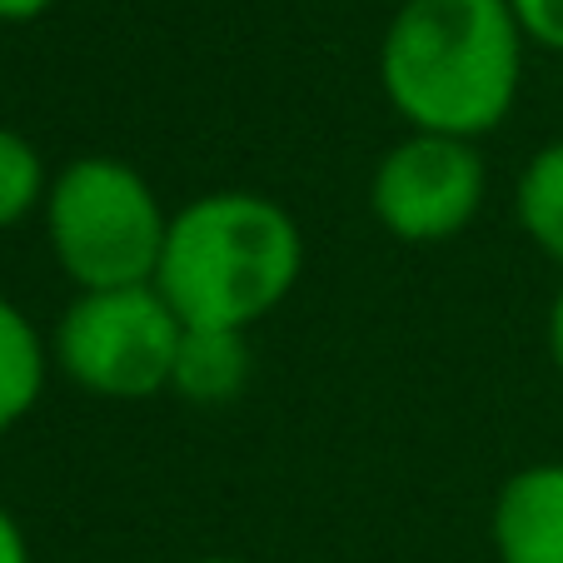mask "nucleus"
<instances>
[{
	"label": "nucleus",
	"instance_id": "1",
	"mask_svg": "<svg viewBox=\"0 0 563 563\" xmlns=\"http://www.w3.org/2000/svg\"><path fill=\"white\" fill-rule=\"evenodd\" d=\"M523 41L509 0H405L379 41V86L409 130L484 140L523 86Z\"/></svg>",
	"mask_w": 563,
	"mask_h": 563
},
{
	"label": "nucleus",
	"instance_id": "2",
	"mask_svg": "<svg viewBox=\"0 0 563 563\" xmlns=\"http://www.w3.org/2000/svg\"><path fill=\"white\" fill-rule=\"evenodd\" d=\"M305 234L260 190H210L170 214L155 289L190 330H255L299 285Z\"/></svg>",
	"mask_w": 563,
	"mask_h": 563
},
{
	"label": "nucleus",
	"instance_id": "3",
	"mask_svg": "<svg viewBox=\"0 0 563 563\" xmlns=\"http://www.w3.org/2000/svg\"><path fill=\"white\" fill-rule=\"evenodd\" d=\"M45 240L75 289L155 285L170 240V210L120 155H80L51 175Z\"/></svg>",
	"mask_w": 563,
	"mask_h": 563
},
{
	"label": "nucleus",
	"instance_id": "4",
	"mask_svg": "<svg viewBox=\"0 0 563 563\" xmlns=\"http://www.w3.org/2000/svg\"><path fill=\"white\" fill-rule=\"evenodd\" d=\"M180 334V314L155 285L75 289L55 324L51 360L65 369V379L96 399L140 405L170 389Z\"/></svg>",
	"mask_w": 563,
	"mask_h": 563
},
{
	"label": "nucleus",
	"instance_id": "5",
	"mask_svg": "<svg viewBox=\"0 0 563 563\" xmlns=\"http://www.w3.org/2000/svg\"><path fill=\"white\" fill-rule=\"evenodd\" d=\"M489 170L474 140L409 130L379 155L369 175V210L399 245L459 240L484 210Z\"/></svg>",
	"mask_w": 563,
	"mask_h": 563
},
{
	"label": "nucleus",
	"instance_id": "6",
	"mask_svg": "<svg viewBox=\"0 0 563 563\" xmlns=\"http://www.w3.org/2000/svg\"><path fill=\"white\" fill-rule=\"evenodd\" d=\"M489 539L499 563H563V459L523 464L504 478Z\"/></svg>",
	"mask_w": 563,
	"mask_h": 563
},
{
	"label": "nucleus",
	"instance_id": "7",
	"mask_svg": "<svg viewBox=\"0 0 563 563\" xmlns=\"http://www.w3.org/2000/svg\"><path fill=\"white\" fill-rule=\"evenodd\" d=\"M250 374H255V360H250L245 330H190L185 324L180 350H175L170 394H180L185 405L220 409L250 389Z\"/></svg>",
	"mask_w": 563,
	"mask_h": 563
},
{
	"label": "nucleus",
	"instance_id": "8",
	"mask_svg": "<svg viewBox=\"0 0 563 563\" xmlns=\"http://www.w3.org/2000/svg\"><path fill=\"white\" fill-rule=\"evenodd\" d=\"M51 350L15 299L0 295V434L15 429L45 394Z\"/></svg>",
	"mask_w": 563,
	"mask_h": 563
},
{
	"label": "nucleus",
	"instance_id": "9",
	"mask_svg": "<svg viewBox=\"0 0 563 563\" xmlns=\"http://www.w3.org/2000/svg\"><path fill=\"white\" fill-rule=\"evenodd\" d=\"M519 224L543 260L563 265V140H549L529 155L519 175Z\"/></svg>",
	"mask_w": 563,
	"mask_h": 563
},
{
	"label": "nucleus",
	"instance_id": "10",
	"mask_svg": "<svg viewBox=\"0 0 563 563\" xmlns=\"http://www.w3.org/2000/svg\"><path fill=\"white\" fill-rule=\"evenodd\" d=\"M45 195H51V170L41 150L21 130L0 125V230H15L35 210H45Z\"/></svg>",
	"mask_w": 563,
	"mask_h": 563
},
{
	"label": "nucleus",
	"instance_id": "11",
	"mask_svg": "<svg viewBox=\"0 0 563 563\" xmlns=\"http://www.w3.org/2000/svg\"><path fill=\"white\" fill-rule=\"evenodd\" d=\"M509 11L519 21L523 41L563 55V0H509Z\"/></svg>",
	"mask_w": 563,
	"mask_h": 563
},
{
	"label": "nucleus",
	"instance_id": "12",
	"mask_svg": "<svg viewBox=\"0 0 563 563\" xmlns=\"http://www.w3.org/2000/svg\"><path fill=\"white\" fill-rule=\"evenodd\" d=\"M0 563H31V543L11 519V509H0Z\"/></svg>",
	"mask_w": 563,
	"mask_h": 563
},
{
	"label": "nucleus",
	"instance_id": "13",
	"mask_svg": "<svg viewBox=\"0 0 563 563\" xmlns=\"http://www.w3.org/2000/svg\"><path fill=\"white\" fill-rule=\"evenodd\" d=\"M55 0H0V25H25V21H41L51 11Z\"/></svg>",
	"mask_w": 563,
	"mask_h": 563
},
{
	"label": "nucleus",
	"instance_id": "14",
	"mask_svg": "<svg viewBox=\"0 0 563 563\" xmlns=\"http://www.w3.org/2000/svg\"><path fill=\"white\" fill-rule=\"evenodd\" d=\"M549 360H553V369H559V379H563V285H559V295H553V305H549Z\"/></svg>",
	"mask_w": 563,
	"mask_h": 563
},
{
	"label": "nucleus",
	"instance_id": "15",
	"mask_svg": "<svg viewBox=\"0 0 563 563\" xmlns=\"http://www.w3.org/2000/svg\"><path fill=\"white\" fill-rule=\"evenodd\" d=\"M190 563H250V559H234V553H210V559H190Z\"/></svg>",
	"mask_w": 563,
	"mask_h": 563
}]
</instances>
